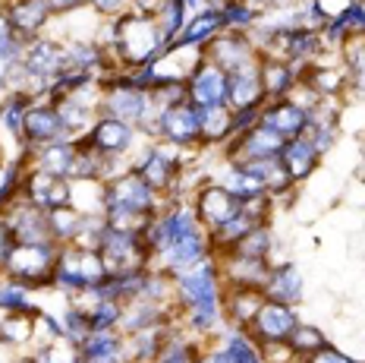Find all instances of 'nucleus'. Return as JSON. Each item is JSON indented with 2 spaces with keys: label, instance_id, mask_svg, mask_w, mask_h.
Returning a JSON list of instances; mask_svg holds the SVG:
<instances>
[{
  "label": "nucleus",
  "instance_id": "nucleus-1",
  "mask_svg": "<svg viewBox=\"0 0 365 363\" xmlns=\"http://www.w3.org/2000/svg\"><path fill=\"white\" fill-rule=\"evenodd\" d=\"M220 269L217 256L211 253L199 266L173 275V300H177V313H182V322L195 332V335H217L224 325V309H220Z\"/></svg>",
  "mask_w": 365,
  "mask_h": 363
},
{
  "label": "nucleus",
  "instance_id": "nucleus-2",
  "mask_svg": "<svg viewBox=\"0 0 365 363\" xmlns=\"http://www.w3.org/2000/svg\"><path fill=\"white\" fill-rule=\"evenodd\" d=\"M167 48H170V41L161 32V22H158L155 13L129 10L126 16L117 19V51H113V60H117L120 73L151 66Z\"/></svg>",
  "mask_w": 365,
  "mask_h": 363
},
{
  "label": "nucleus",
  "instance_id": "nucleus-3",
  "mask_svg": "<svg viewBox=\"0 0 365 363\" xmlns=\"http://www.w3.org/2000/svg\"><path fill=\"white\" fill-rule=\"evenodd\" d=\"M101 114L123 120L139 133H148L158 120L155 108H151V92L133 86L126 73H113V76L101 79Z\"/></svg>",
  "mask_w": 365,
  "mask_h": 363
},
{
  "label": "nucleus",
  "instance_id": "nucleus-4",
  "mask_svg": "<svg viewBox=\"0 0 365 363\" xmlns=\"http://www.w3.org/2000/svg\"><path fill=\"white\" fill-rule=\"evenodd\" d=\"M57 244H13L0 262V275L35 287H54V269H57Z\"/></svg>",
  "mask_w": 365,
  "mask_h": 363
},
{
  "label": "nucleus",
  "instance_id": "nucleus-5",
  "mask_svg": "<svg viewBox=\"0 0 365 363\" xmlns=\"http://www.w3.org/2000/svg\"><path fill=\"white\" fill-rule=\"evenodd\" d=\"M98 256H101L108 278H126L151 269V249L142 234L104 228L101 240H98Z\"/></svg>",
  "mask_w": 365,
  "mask_h": 363
},
{
  "label": "nucleus",
  "instance_id": "nucleus-6",
  "mask_svg": "<svg viewBox=\"0 0 365 363\" xmlns=\"http://www.w3.org/2000/svg\"><path fill=\"white\" fill-rule=\"evenodd\" d=\"M108 278L104 262L98 256V249L82 247V244H63L57 253V269H54V287L70 294H79L86 287H95Z\"/></svg>",
  "mask_w": 365,
  "mask_h": 363
},
{
  "label": "nucleus",
  "instance_id": "nucleus-7",
  "mask_svg": "<svg viewBox=\"0 0 365 363\" xmlns=\"http://www.w3.org/2000/svg\"><path fill=\"white\" fill-rule=\"evenodd\" d=\"M170 202L161 193H155L135 171H126L104 184V212H145V215H158Z\"/></svg>",
  "mask_w": 365,
  "mask_h": 363
},
{
  "label": "nucleus",
  "instance_id": "nucleus-8",
  "mask_svg": "<svg viewBox=\"0 0 365 363\" xmlns=\"http://www.w3.org/2000/svg\"><path fill=\"white\" fill-rule=\"evenodd\" d=\"M148 136H158L161 142L173 149H199L202 146V126H199V108L189 101L167 108L158 114V120L151 124Z\"/></svg>",
  "mask_w": 365,
  "mask_h": 363
},
{
  "label": "nucleus",
  "instance_id": "nucleus-9",
  "mask_svg": "<svg viewBox=\"0 0 365 363\" xmlns=\"http://www.w3.org/2000/svg\"><path fill=\"white\" fill-rule=\"evenodd\" d=\"M63 139H73V136L63 126V120H60L54 101L51 98H38V101L29 104L26 120H22V146H26V155L32 149L54 146V142H63Z\"/></svg>",
  "mask_w": 365,
  "mask_h": 363
},
{
  "label": "nucleus",
  "instance_id": "nucleus-10",
  "mask_svg": "<svg viewBox=\"0 0 365 363\" xmlns=\"http://www.w3.org/2000/svg\"><path fill=\"white\" fill-rule=\"evenodd\" d=\"M4 224L10 231L13 244H54V234L48 224V212L32 206L26 196H16L4 209Z\"/></svg>",
  "mask_w": 365,
  "mask_h": 363
},
{
  "label": "nucleus",
  "instance_id": "nucleus-11",
  "mask_svg": "<svg viewBox=\"0 0 365 363\" xmlns=\"http://www.w3.org/2000/svg\"><path fill=\"white\" fill-rule=\"evenodd\" d=\"M240 206L242 202L227 190L220 180H208V184H202L199 190H195V196H192V209H195L202 228L208 234L224 228L227 222H233V218L240 215Z\"/></svg>",
  "mask_w": 365,
  "mask_h": 363
},
{
  "label": "nucleus",
  "instance_id": "nucleus-12",
  "mask_svg": "<svg viewBox=\"0 0 365 363\" xmlns=\"http://www.w3.org/2000/svg\"><path fill=\"white\" fill-rule=\"evenodd\" d=\"M19 196H26L32 206L51 212L60 206H73V180L70 177H57V174H44L38 168H29L22 174V190Z\"/></svg>",
  "mask_w": 365,
  "mask_h": 363
},
{
  "label": "nucleus",
  "instance_id": "nucleus-13",
  "mask_svg": "<svg viewBox=\"0 0 365 363\" xmlns=\"http://www.w3.org/2000/svg\"><path fill=\"white\" fill-rule=\"evenodd\" d=\"M284 142H287L284 136L274 133L271 126L255 124L252 130L233 136V139L224 146L227 164H249V161H258V158H274V155H280Z\"/></svg>",
  "mask_w": 365,
  "mask_h": 363
},
{
  "label": "nucleus",
  "instance_id": "nucleus-14",
  "mask_svg": "<svg viewBox=\"0 0 365 363\" xmlns=\"http://www.w3.org/2000/svg\"><path fill=\"white\" fill-rule=\"evenodd\" d=\"M205 57H208L211 64H217L224 73H233V70H240V66L258 60V48L249 32L224 29V32H217L215 39L205 44Z\"/></svg>",
  "mask_w": 365,
  "mask_h": 363
},
{
  "label": "nucleus",
  "instance_id": "nucleus-15",
  "mask_svg": "<svg viewBox=\"0 0 365 363\" xmlns=\"http://www.w3.org/2000/svg\"><path fill=\"white\" fill-rule=\"evenodd\" d=\"M296 325H299L296 307L277 304V300H264V307L258 309L249 335H252L258 344H284L287 338L293 335Z\"/></svg>",
  "mask_w": 365,
  "mask_h": 363
},
{
  "label": "nucleus",
  "instance_id": "nucleus-16",
  "mask_svg": "<svg viewBox=\"0 0 365 363\" xmlns=\"http://www.w3.org/2000/svg\"><path fill=\"white\" fill-rule=\"evenodd\" d=\"M264 291L262 287H233V284H224L220 291V309H224V322L230 329H240V332H249L258 316V309L264 307Z\"/></svg>",
  "mask_w": 365,
  "mask_h": 363
},
{
  "label": "nucleus",
  "instance_id": "nucleus-17",
  "mask_svg": "<svg viewBox=\"0 0 365 363\" xmlns=\"http://www.w3.org/2000/svg\"><path fill=\"white\" fill-rule=\"evenodd\" d=\"M186 95H189V104H195V108L227 104V73L217 64H211L208 57H202V64L186 79Z\"/></svg>",
  "mask_w": 365,
  "mask_h": 363
},
{
  "label": "nucleus",
  "instance_id": "nucleus-18",
  "mask_svg": "<svg viewBox=\"0 0 365 363\" xmlns=\"http://www.w3.org/2000/svg\"><path fill=\"white\" fill-rule=\"evenodd\" d=\"M268 101L262 86V70H258V60L240 66V70L227 73V108L242 111V108H262Z\"/></svg>",
  "mask_w": 365,
  "mask_h": 363
},
{
  "label": "nucleus",
  "instance_id": "nucleus-19",
  "mask_svg": "<svg viewBox=\"0 0 365 363\" xmlns=\"http://www.w3.org/2000/svg\"><path fill=\"white\" fill-rule=\"evenodd\" d=\"M217 269H220V282L233 287H264L271 275L268 259H252V256H237V253H220Z\"/></svg>",
  "mask_w": 365,
  "mask_h": 363
},
{
  "label": "nucleus",
  "instance_id": "nucleus-20",
  "mask_svg": "<svg viewBox=\"0 0 365 363\" xmlns=\"http://www.w3.org/2000/svg\"><path fill=\"white\" fill-rule=\"evenodd\" d=\"M258 124L271 126V130L280 133L284 139H296V136L306 133V126H309V111L299 108L293 98H274V101H264Z\"/></svg>",
  "mask_w": 365,
  "mask_h": 363
},
{
  "label": "nucleus",
  "instance_id": "nucleus-21",
  "mask_svg": "<svg viewBox=\"0 0 365 363\" xmlns=\"http://www.w3.org/2000/svg\"><path fill=\"white\" fill-rule=\"evenodd\" d=\"M135 126L123 124V120L117 117H98L95 126L88 130V136H82V139H88V146H95L101 155H129V149H133L135 142Z\"/></svg>",
  "mask_w": 365,
  "mask_h": 363
},
{
  "label": "nucleus",
  "instance_id": "nucleus-22",
  "mask_svg": "<svg viewBox=\"0 0 365 363\" xmlns=\"http://www.w3.org/2000/svg\"><path fill=\"white\" fill-rule=\"evenodd\" d=\"M6 13L22 41H32L41 35V29L54 19L51 0H6Z\"/></svg>",
  "mask_w": 365,
  "mask_h": 363
},
{
  "label": "nucleus",
  "instance_id": "nucleus-23",
  "mask_svg": "<svg viewBox=\"0 0 365 363\" xmlns=\"http://www.w3.org/2000/svg\"><path fill=\"white\" fill-rule=\"evenodd\" d=\"M79 347H82V360H88V363H129L126 335L120 329L91 332Z\"/></svg>",
  "mask_w": 365,
  "mask_h": 363
},
{
  "label": "nucleus",
  "instance_id": "nucleus-24",
  "mask_svg": "<svg viewBox=\"0 0 365 363\" xmlns=\"http://www.w3.org/2000/svg\"><path fill=\"white\" fill-rule=\"evenodd\" d=\"M262 291L268 300L296 307L302 300V294H306V284H302V275L293 262H280V266H271V275H268V282H264Z\"/></svg>",
  "mask_w": 365,
  "mask_h": 363
},
{
  "label": "nucleus",
  "instance_id": "nucleus-25",
  "mask_svg": "<svg viewBox=\"0 0 365 363\" xmlns=\"http://www.w3.org/2000/svg\"><path fill=\"white\" fill-rule=\"evenodd\" d=\"M258 70H262V86H264V98L274 101V98H287L293 92V86L299 82V70L287 60L277 57H264L258 54Z\"/></svg>",
  "mask_w": 365,
  "mask_h": 363
},
{
  "label": "nucleus",
  "instance_id": "nucleus-26",
  "mask_svg": "<svg viewBox=\"0 0 365 363\" xmlns=\"http://www.w3.org/2000/svg\"><path fill=\"white\" fill-rule=\"evenodd\" d=\"M76 139H63V142H54V146H41V149H32L26 161L29 168H38L44 174H57V177H70L73 171V161H76Z\"/></svg>",
  "mask_w": 365,
  "mask_h": 363
},
{
  "label": "nucleus",
  "instance_id": "nucleus-27",
  "mask_svg": "<svg viewBox=\"0 0 365 363\" xmlns=\"http://www.w3.org/2000/svg\"><path fill=\"white\" fill-rule=\"evenodd\" d=\"M280 161H284L287 174L293 177V184H302V180H306L309 174L318 168L322 155H318V149L312 146L306 136H296V139L284 142V149H280Z\"/></svg>",
  "mask_w": 365,
  "mask_h": 363
},
{
  "label": "nucleus",
  "instance_id": "nucleus-28",
  "mask_svg": "<svg viewBox=\"0 0 365 363\" xmlns=\"http://www.w3.org/2000/svg\"><path fill=\"white\" fill-rule=\"evenodd\" d=\"M217 32H224V16H220L217 6H205V10H199L195 16L186 19V26H182V32L177 35V41L205 51V44L215 39Z\"/></svg>",
  "mask_w": 365,
  "mask_h": 363
},
{
  "label": "nucleus",
  "instance_id": "nucleus-29",
  "mask_svg": "<svg viewBox=\"0 0 365 363\" xmlns=\"http://www.w3.org/2000/svg\"><path fill=\"white\" fill-rule=\"evenodd\" d=\"M199 126H202V146H227L233 139V111L227 104L199 108Z\"/></svg>",
  "mask_w": 365,
  "mask_h": 363
},
{
  "label": "nucleus",
  "instance_id": "nucleus-30",
  "mask_svg": "<svg viewBox=\"0 0 365 363\" xmlns=\"http://www.w3.org/2000/svg\"><path fill=\"white\" fill-rule=\"evenodd\" d=\"M35 313H0V344L6 351H19V347L35 342Z\"/></svg>",
  "mask_w": 365,
  "mask_h": 363
},
{
  "label": "nucleus",
  "instance_id": "nucleus-31",
  "mask_svg": "<svg viewBox=\"0 0 365 363\" xmlns=\"http://www.w3.org/2000/svg\"><path fill=\"white\" fill-rule=\"evenodd\" d=\"M48 224H51V234H54V244L57 247L76 244V237H79V228H82V212L76 209V206L51 209L48 212Z\"/></svg>",
  "mask_w": 365,
  "mask_h": 363
},
{
  "label": "nucleus",
  "instance_id": "nucleus-32",
  "mask_svg": "<svg viewBox=\"0 0 365 363\" xmlns=\"http://www.w3.org/2000/svg\"><path fill=\"white\" fill-rule=\"evenodd\" d=\"M271 247H274V234L268 224H255L252 231H246L242 237L233 244L227 253H237V256H252V259H268L271 256ZM220 256V253H215Z\"/></svg>",
  "mask_w": 365,
  "mask_h": 363
},
{
  "label": "nucleus",
  "instance_id": "nucleus-33",
  "mask_svg": "<svg viewBox=\"0 0 365 363\" xmlns=\"http://www.w3.org/2000/svg\"><path fill=\"white\" fill-rule=\"evenodd\" d=\"M220 184L227 187L237 199H252V196H264L268 190H264V184L255 177L249 168H242V164H227V174H224V180Z\"/></svg>",
  "mask_w": 365,
  "mask_h": 363
},
{
  "label": "nucleus",
  "instance_id": "nucleus-34",
  "mask_svg": "<svg viewBox=\"0 0 365 363\" xmlns=\"http://www.w3.org/2000/svg\"><path fill=\"white\" fill-rule=\"evenodd\" d=\"M32 291L26 284L13 282V278L0 275V313H35Z\"/></svg>",
  "mask_w": 365,
  "mask_h": 363
},
{
  "label": "nucleus",
  "instance_id": "nucleus-35",
  "mask_svg": "<svg viewBox=\"0 0 365 363\" xmlns=\"http://www.w3.org/2000/svg\"><path fill=\"white\" fill-rule=\"evenodd\" d=\"M82 360V347L73 342V338H57V342L35 347L29 354V363H79Z\"/></svg>",
  "mask_w": 365,
  "mask_h": 363
},
{
  "label": "nucleus",
  "instance_id": "nucleus-36",
  "mask_svg": "<svg viewBox=\"0 0 365 363\" xmlns=\"http://www.w3.org/2000/svg\"><path fill=\"white\" fill-rule=\"evenodd\" d=\"M199 351H202L199 344L189 342L186 335H180V332L173 329L170 335H167L164 347L158 351L155 363H199Z\"/></svg>",
  "mask_w": 365,
  "mask_h": 363
},
{
  "label": "nucleus",
  "instance_id": "nucleus-37",
  "mask_svg": "<svg viewBox=\"0 0 365 363\" xmlns=\"http://www.w3.org/2000/svg\"><path fill=\"white\" fill-rule=\"evenodd\" d=\"M287 344H290V351L296 354V357L306 360L309 354L322 351V347L328 344V338H324V332L318 329V325H306V322H299V325L293 329V335L287 338Z\"/></svg>",
  "mask_w": 365,
  "mask_h": 363
},
{
  "label": "nucleus",
  "instance_id": "nucleus-38",
  "mask_svg": "<svg viewBox=\"0 0 365 363\" xmlns=\"http://www.w3.org/2000/svg\"><path fill=\"white\" fill-rule=\"evenodd\" d=\"M186 10H189V6H186V0H164V4L161 6H158V13H155V16H158V22H161V32L167 35V41H177V35L182 32V26H186Z\"/></svg>",
  "mask_w": 365,
  "mask_h": 363
},
{
  "label": "nucleus",
  "instance_id": "nucleus-39",
  "mask_svg": "<svg viewBox=\"0 0 365 363\" xmlns=\"http://www.w3.org/2000/svg\"><path fill=\"white\" fill-rule=\"evenodd\" d=\"M120 319H123V304H120V300H101V304H98V307L88 313L91 332L120 329Z\"/></svg>",
  "mask_w": 365,
  "mask_h": 363
},
{
  "label": "nucleus",
  "instance_id": "nucleus-40",
  "mask_svg": "<svg viewBox=\"0 0 365 363\" xmlns=\"http://www.w3.org/2000/svg\"><path fill=\"white\" fill-rule=\"evenodd\" d=\"M22 48H26V41L16 44V48H4V51H0V101L6 98V89H10L13 73H16L19 64H22Z\"/></svg>",
  "mask_w": 365,
  "mask_h": 363
},
{
  "label": "nucleus",
  "instance_id": "nucleus-41",
  "mask_svg": "<svg viewBox=\"0 0 365 363\" xmlns=\"http://www.w3.org/2000/svg\"><path fill=\"white\" fill-rule=\"evenodd\" d=\"M271 212H274V199L268 193L264 196H252V199H242L240 215L249 218L252 224H268L271 222Z\"/></svg>",
  "mask_w": 365,
  "mask_h": 363
},
{
  "label": "nucleus",
  "instance_id": "nucleus-42",
  "mask_svg": "<svg viewBox=\"0 0 365 363\" xmlns=\"http://www.w3.org/2000/svg\"><path fill=\"white\" fill-rule=\"evenodd\" d=\"M88 10L98 19H120L133 10V0H88Z\"/></svg>",
  "mask_w": 365,
  "mask_h": 363
},
{
  "label": "nucleus",
  "instance_id": "nucleus-43",
  "mask_svg": "<svg viewBox=\"0 0 365 363\" xmlns=\"http://www.w3.org/2000/svg\"><path fill=\"white\" fill-rule=\"evenodd\" d=\"M302 363H353L346 357L344 351H340V347H334V344H324L322 351H315V354H309L306 360Z\"/></svg>",
  "mask_w": 365,
  "mask_h": 363
},
{
  "label": "nucleus",
  "instance_id": "nucleus-44",
  "mask_svg": "<svg viewBox=\"0 0 365 363\" xmlns=\"http://www.w3.org/2000/svg\"><path fill=\"white\" fill-rule=\"evenodd\" d=\"M16 44H22V39L16 35V29H13V22H10V13H6V6H4V10H0V51L16 48Z\"/></svg>",
  "mask_w": 365,
  "mask_h": 363
},
{
  "label": "nucleus",
  "instance_id": "nucleus-45",
  "mask_svg": "<svg viewBox=\"0 0 365 363\" xmlns=\"http://www.w3.org/2000/svg\"><path fill=\"white\" fill-rule=\"evenodd\" d=\"M199 363H233V360L227 357V351L215 342V344H208V347H202L199 351Z\"/></svg>",
  "mask_w": 365,
  "mask_h": 363
},
{
  "label": "nucleus",
  "instance_id": "nucleus-46",
  "mask_svg": "<svg viewBox=\"0 0 365 363\" xmlns=\"http://www.w3.org/2000/svg\"><path fill=\"white\" fill-rule=\"evenodd\" d=\"M164 0H133V10L139 13H158V6H161Z\"/></svg>",
  "mask_w": 365,
  "mask_h": 363
},
{
  "label": "nucleus",
  "instance_id": "nucleus-47",
  "mask_svg": "<svg viewBox=\"0 0 365 363\" xmlns=\"http://www.w3.org/2000/svg\"><path fill=\"white\" fill-rule=\"evenodd\" d=\"M0 164H4V146H0Z\"/></svg>",
  "mask_w": 365,
  "mask_h": 363
},
{
  "label": "nucleus",
  "instance_id": "nucleus-48",
  "mask_svg": "<svg viewBox=\"0 0 365 363\" xmlns=\"http://www.w3.org/2000/svg\"><path fill=\"white\" fill-rule=\"evenodd\" d=\"M362 184H365V177H362Z\"/></svg>",
  "mask_w": 365,
  "mask_h": 363
},
{
  "label": "nucleus",
  "instance_id": "nucleus-49",
  "mask_svg": "<svg viewBox=\"0 0 365 363\" xmlns=\"http://www.w3.org/2000/svg\"><path fill=\"white\" fill-rule=\"evenodd\" d=\"M353 363H356V360H353Z\"/></svg>",
  "mask_w": 365,
  "mask_h": 363
}]
</instances>
